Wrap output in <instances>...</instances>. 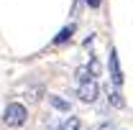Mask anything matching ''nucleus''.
<instances>
[{
  "label": "nucleus",
  "mask_w": 133,
  "mask_h": 130,
  "mask_svg": "<svg viewBox=\"0 0 133 130\" xmlns=\"http://www.w3.org/2000/svg\"><path fill=\"white\" fill-rule=\"evenodd\" d=\"M26 120H28V110L21 102H10L3 110V122L8 128H21V125H26Z\"/></svg>",
  "instance_id": "obj_1"
},
{
  "label": "nucleus",
  "mask_w": 133,
  "mask_h": 130,
  "mask_svg": "<svg viewBox=\"0 0 133 130\" xmlns=\"http://www.w3.org/2000/svg\"><path fill=\"white\" fill-rule=\"evenodd\" d=\"M77 92H79V99H82V102H95V99L100 97V84L95 79L82 82V84H77Z\"/></svg>",
  "instance_id": "obj_2"
},
{
  "label": "nucleus",
  "mask_w": 133,
  "mask_h": 130,
  "mask_svg": "<svg viewBox=\"0 0 133 130\" xmlns=\"http://www.w3.org/2000/svg\"><path fill=\"white\" fill-rule=\"evenodd\" d=\"M108 71H110L113 87H120V84H123V71H120V64H118V54H115V51H110V59H108Z\"/></svg>",
  "instance_id": "obj_3"
},
{
  "label": "nucleus",
  "mask_w": 133,
  "mask_h": 130,
  "mask_svg": "<svg viewBox=\"0 0 133 130\" xmlns=\"http://www.w3.org/2000/svg\"><path fill=\"white\" fill-rule=\"evenodd\" d=\"M74 31H77V28H74V23H69V26H64L62 31H59L56 36H54V46H59V44H66V41H69V38L74 36Z\"/></svg>",
  "instance_id": "obj_4"
},
{
  "label": "nucleus",
  "mask_w": 133,
  "mask_h": 130,
  "mask_svg": "<svg viewBox=\"0 0 133 130\" xmlns=\"http://www.w3.org/2000/svg\"><path fill=\"white\" fill-rule=\"evenodd\" d=\"M49 102H51V107H54V110H59V112H69V107H72L66 99L56 97V95H51V97H49Z\"/></svg>",
  "instance_id": "obj_5"
},
{
  "label": "nucleus",
  "mask_w": 133,
  "mask_h": 130,
  "mask_svg": "<svg viewBox=\"0 0 133 130\" xmlns=\"http://www.w3.org/2000/svg\"><path fill=\"white\" fill-rule=\"evenodd\" d=\"M74 79H77V84L90 82V79H92V71H90V66H79V69L74 71Z\"/></svg>",
  "instance_id": "obj_6"
},
{
  "label": "nucleus",
  "mask_w": 133,
  "mask_h": 130,
  "mask_svg": "<svg viewBox=\"0 0 133 130\" xmlns=\"http://www.w3.org/2000/svg\"><path fill=\"white\" fill-rule=\"evenodd\" d=\"M62 130H82V128H79V120L77 117H69V120L62 122Z\"/></svg>",
  "instance_id": "obj_7"
},
{
  "label": "nucleus",
  "mask_w": 133,
  "mask_h": 130,
  "mask_svg": "<svg viewBox=\"0 0 133 130\" xmlns=\"http://www.w3.org/2000/svg\"><path fill=\"white\" fill-rule=\"evenodd\" d=\"M110 105H115V107H123V97L118 95V87L110 89Z\"/></svg>",
  "instance_id": "obj_8"
},
{
  "label": "nucleus",
  "mask_w": 133,
  "mask_h": 130,
  "mask_svg": "<svg viewBox=\"0 0 133 130\" xmlns=\"http://www.w3.org/2000/svg\"><path fill=\"white\" fill-rule=\"evenodd\" d=\"M46 130H62V122H59V117H56V120H51L49 125H46Z\"/></svg>",
  "instance_id": "obj_9"
},
{
  "label": "nucleus",
  "mask_w": 133,
  "mask_h": 130,
  "mask_svg": "<svg viewBox=\"0 0 133 130\" xmlns=\"http://www.w3.org/2000/svg\"><path fill=\"white\" fill-rule=\"evenodd\" d=\"M95 130H115V128H113V122H102V125H97Z\"/></svg>",
  "instance_id": "obj_10"
},
{
  "label": "nucleus",
  "mask_w": 133,
  "mask_h": 130,
  "mask_svg": "<svg viewBox=\"0 0 133 130\" xmlns=\"http://www.w3.org/2000/svg\"><path fill=\"white\" fill-rule=\"evenodd\" d=\"M84 3H87L90 8H100V3H102V0H84Z\"/></svg>",
  "instance_id": "obj_11"
}]
</instances>
